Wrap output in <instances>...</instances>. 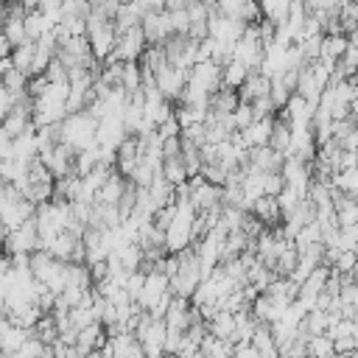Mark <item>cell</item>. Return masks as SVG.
<instances>
[{"label":"cell","instance_id":"cell-18","mask_svg":"<svg viewBox=\"0 0 358 358\" xmlns=\"http://www.w3.org/2000/svg\"><path fill=\"white\" fill-rule=\"evenodd\" d=\"M288 145H291V126L282 120V117H271V134H268V148L277 151L280 157L288 154Z\"/></svg>","mask_w":358,"mask_h":358},{"label":"cell","instance_id":"cell-36","mask_svg":"<svg viewBox=\"0 0 358 358\" xmlns=\"http://www.w3.org/2000/svg\"><path fill=\"white\" fill-rule=\"evenodd\" d=\"M154 131H157L162 140H168V137H179V123H176V117L171 115V117H168L165 123H159Z\"/></svg>","mask_w":358,"mask_h":358},{"label":"cell","instance_id":"cell-33","mask_svg":"<svg viewBox=\"0 0 358 358\" xmlns=\"http://www.w3.org/2000/svg\"><path fill=\"white\" fill-rule=\"evenodd\" d=\"M330 268L338 274H352L355 271V252H338Z\"/></svg>","mask_w":358,"mask_h":358},{"label":"cell","instance_id":"cell-2","mask_svg":"<svg viewBox=\"0 0 358 358\" xmlns=\"http://www.w3.org/2000/svg\"><path fill=\"white\" fill-rule=\"evenodd\" d=\"M173 207H176V210H173V218H171V224H168V229H165V252L179 255L182 249L190 246V227H193L196 213H193V207L187 204V199L173 201Z\"/></svg>","mask_w":358,"mask_h":358},{"label":"cell","instance_id":"cell-6","mask_svg":"<svg viewBox=\"0 0 358 358\" xmlns=\"http://www.w3.org/2000/svg\"><path fill=\"white\" fill-rule=\"evenodd\" d=\"M73 157H76V151L67 148L64 143H56L53 148H45V151L36 154V159L45 165V171L53 179H62V176H70L73 173Z\"/></svg>","mask_w":358,"mask_h":358},{"label":"cell","instance_id":"cell-30","mask_svg":"<svg viewBox=\"0 0 358 358\" xmlns=\"http://www.w3.org/2000/svg\"><path fill=\"white\" fill-rule=\"evenodd\" d=\"M42 350H45V344H42L39 338L28 336V338H25V341H22V344H20L8 358H39V355H42Z\"/></svg>","mask_w":358,"mask_h":358},{"label":"cell","instance_id":"cell-24","mask_svg":"<svg viewBox=\"0 0 358 358\" xmlns=\"http://www.w3.org/2000/svg\"><path fill=\"white\" fill-rule=\"evenodd\" d=\"M11 67L14 70H20L25 78H28V70H31V62H34V42L31 39H25L22 45H17V48H11Z\"/></svg>","mask_w":358,"mask_h":358},{"label":"cell","instance_id":"cell-11","mask_svg":"<svg viewBox=\"0 0 358 358\" xmlns=\"http://www.w3.org/2000/svg\"><path fill=\"white\" fill-rule=\"evenodd\" d=\"M137 159H140V140L129 134V137L117 145V151H115L117 173H120L123 179H129V176H131V171H134V165H137Z\"/></svg>","mask_w":358,"mask_h":358},{"label":"cell","instance_id":"cell-25","mask_svg":"<svg viewBox=\"0 0 358 358\" xmlns=\"http://www.w3.org/2000/svg\"><path fill=\"white\" fill-rule=\"evenodd\" d=\"M159 176H162L168 185H173V187L187 182V173H185V165H182L179 157H168V159H162V171H159Z\"/></svg>","mask_w":358,"mask_h":358},{"label":"cell","instance_id":"cell-16","mask_svg":"<svg viewBox=\"0 0 358 358\" xmlns=\"http://www.w3.org/2000/svg\"><path fill=\"white\" fill-rule=\"evenodd\" d=\"M243 145L246 148H263L268 145V134H271V117H263V120H252L243 131H238Z\"/></svg>","mask_w":358,"mask_h":358},{"label":"cell","instance_id":"cell-35","mask_svg":"<svg viewBox=\"0 0 358 358\" xmlns=\"http://www.w3.org/2000/svg\"><path fill=\"white\" fill-rule=\"evenodd\" d=\"M280 190H282V176L280 173H263V196L277 199Z\"/></svg>","mask_w":358,"mask_h":358},{"label":"cell","instance_id":"cell-8","mask_svg":"<svg viewBox=\"0 0 358 358\" xmlns=\"http://www.w3.org/2000/svg\"><path fill=\"white\" fill-rule=\"evenodd\" d=\"M187 84L196 87V90H201L210 98L221 87V67L213 64V62H199V64H193L187 70Z\"/></svg>","mask_w":358,"mask_h":358},{"label":"cell","instance_id":"cell-32","mask_svg":"<svg viewBox=\"0 0 358 358\" xmlns=\"http://www.w3.org/2000/svg\"><path fill=\"white\" fill-rule=\"evenodd\" d=\"M229 117H232L235 131H243V129L255 120V117H252V106H249V103H241V101H238V106L232 109V115H229Z\"/></svg>","mask_w":358,"mask_h":358},{"label":"cell","instance_id":"cell-43","mask_svg":"<svg viewBox=\"0 0 358 358\" xmlns=\"http://www.w3.org/2000/svg\"><path fill=\"white\" fill-rule=\"evenodd\" d=\"M145 358H165L162 352H154V355H145Z\"/></svg>","mask_w":358,"mask_h":358},{"label":"cell","instance_id":"cell-10","mask_svg":"<svg viewBox=\"0 0 358 358\" xmlns=\"http://www.w3.org/2000/svg\"><path fill=\"white\" fill-rule=\"evenodd\" d=\"M145 274V280H143V291H140V299L134 302L140 310H151V305L162 296V294H168V277L162 274V271H157V268H151V271H143Z\"/></svg>","mask_w":358,"mask_h":358},{"label":"cell","instance_id":"cell-19","mask_svg":"<svg viewBox=\"0 0 358 358\" xmlns=\"http://www.w3.org/2000/svg\"><path fill=\"white\" fill-rule=\"evenodd\" d=\"M235 106H238V95L232 90H224V87L207 98V112L210 115H232Z\"/></svg>","mask_w":358,"mask_h":358},{"label":"cell","instance_id":"cell-1","mask_svg":"<svg viewBox=\"0 0 358 358\" xmlns=\"http://www.w3.org/2000/svg\"><path fill=\"white\" fill-rule=\"evenodd\" d=\"M95 120L87 115V112H76V115H67L62 123H59V143H64L67 148H73L76 154L78 151H87L95 145Z\"/></svg>","mask_w":358,"mask_h":358},{"label":"cell","instance_id":"cell-9","mask_svg":"<svg viewBox=\"0 0 358 358\" xmlns=\"http://www.w3.org/2000/svg\"><path fill=\"white\" fill-rule=\"evenodd\" d=\"M185 81H187V70H179V67H165L154 76V84L159 90V95L168 101V103H179V95L185 90Z\"/></svg>","mask_w":358,"mask_h":358},{"label":"cell","instance_id":"cell-31","mask_svg":"<svg viewBox=\"0 0 358 358\" xmlns=\"http://www.w3.org/2000/svg\"><path fill=\"white\" fill-rule=\"evenodd\" d=\"M45 81L48 84H67V67L53 56L50 64L45 67Z\"/></svg>","mask_w":358,"mask_h":358},{"label":"cell","instance_id":"cell-20","mask_svg":"<svg viewBox=\"0 0 358 358\" xmlns=\"http://www.w3.org/2000/svg\"><path fill=\"white\" fill-rule=\"evenodd\" d=\"M36 131V129H34ZM34 131H25V134H20V137H14L11 140V159H17V162H31V159H36V143H34Z\"/></svg>","mask_w":358,"mask_h":358},{"label":"cell","instance_id":"cell-26","mask_svg":"<svg viewBox=\"0 0 358 358\" xmlns=\"http://www.w3.org/2000/svg\"><path fill=\"white\" fill-rule=\"evenodd\" d=\"M0 87H3V90H8V95H14V101H17V98H22V95H28V92H25V90H28V78H25L20 70H14V67H8V70H6V76H3Z\"/></svg>","mask_w":358,"mask_h":358},{"label":"cell","instance_id":"cell-13","mask_svg":"<svg viewBox=\"0 0 358 358\" xmlns=\"http://www.w3.org/2000/svg\"><path fill=\"white\" fill-rule=\"evenodd\" d=\"M103 341H106V330L98 324V322H92V324H87V327H81L78 330V336H76V352L84 358V355H90V352H95V350H101L103 347Z\"/></svg>","mask_w":358,"mask_h":358},{"label":"cell","instance_id":"cell-3","mask_svg":"<svg viewBox=\"0 0 358 358\" xmlns=\"http://www.w3.org/2000/svg\"><path fill=\"white\" fill-rule=\"evenodd\" d=\"M31 112H34V101H31L28 95L17 98V101H14V109H11V112L3 117L0 131H3L8 140H14V137H20V134H25V131H34Z\"/></svg>","mask_w":358,"mask_h":358},{"label":"cell","instance_id":"cell-15","mask_svg":"<svg viewBox=\"0 0 358 358\" xmlns=\"http://www.w3.org/2000/svg\"><path fill=\"white\" fill-rule=\"evenodd\" d=\"M235 95H238L241 103H252V101H257V98L268 95V78L260 76L257 70H255V73H246V78H243V84L235 90Z\"/></svg>","mask_w":358,"mask_h":358},{"label":"cell","instance_id":"cell-22","mask_svg":"<svg viewBox=\"0 0 358 358\" xmlns=\"http://www.w3.org/2000/svg\"><path fill=\"white\" fill-rule=\"evenodd\" d=\"M28 336H31V330H20V327H11L8 322H3V327H0V355H11Z\"/></svg>","mask_w":358,"mask_h":358},{"label":"cell","instance_id":"cell-29","mask_svg":"<svg viewBox=\"0 0 358 358\" xmlns=\"http://www.w3.org/2000/svg\"><path fill=\"white\" fill-rule=\"evenodd\" d=\"M288 98H291V90L282 84L280 76H271L268 78V101H271V106L274 109H282L288 103Z\"/></svg>","mask_w":358,"mask_h":358},{"label":"cell","instance_id":"cell-34","mask_svg":"<svg viewBox=\"0 0 358 358\" xmlns=\"http://www.w3.org/2000/svg\"><path fill=\"white\" fill-rule=\"evenodd\" d=\"M143 280H145V274H143V271H131V274H129V280H126L123 291H126V296H129L131 302H137V299H140V291H143Z\"/></svg>","mask_w":358,"mask_h":358},{"label":"cell","instance_id":"cell-7","mask_svg":"<svg viewBox=\"0 0 358 358\" xmlns=\"http://www.w3.org/2000/svg\"><path fill=\"white\" fill-rule=\"evenodd\" d=\"M3 246H6V255H31V252H36V221L28 218L17 229L6 232Z\"/></svg>","mask_w":358,"mask_h":358},{"label":"cell","instance_id":"cell-41","mask_svg":"<svg viewBox=\"0 0 358 358\" xmlns=\"http://www.w3.org/2000/svg\"><path fill=\"white\" fill-rule=\"evenodd\" d=\"M123 358H145V352H143V347H140V344H137V347H134V350H131V352H126V355H123Z\"/></svg>","mask_w":358,"mask_h":358},{"label":"cell","instance_id":"cell-42","mask_svg":"<svg viewBox=\"0 0 358 358\" xmlns=\"http://www.w3.org/2000/svg\"><path fill=\"white\" fill-rule=\"evenodd\" d=\"M3 20H6V6H0V28H3Z\"/></svg>","mask_w":358,"mask_h":358},{"label":"cell","instance_id":"cell-39","mask_svg":"<svg viewBox=\"0 0 358 358\" xmlns=\"http://www.w3.org/2000/svg\"><path fill=\"white\" fill-rule=\"evenodd\" d=\"M11 109H14V95H8V90L0 87V123H3V117H6Z\"/></svg>","mask_w":358,"mask_h":358},{"label":"cell","instance_id":"cell-17","mask_svg":"<svg viewBox=\"0 0 358 358\" xmlns=\"http://www.w3.org/2000/svg\"><path fill=\"white\" fill-rule=\"evenodd\" d=\"M249 215H252L257 224H268V229H271L274 224H280V221H282L277 201H274V199H268V196H260L257 201H252V207H249Z\"/></svg>","mask_w":358,"mask_h":358},{"label":"cell","instance_id":"cell-14","mask_svg":"<svg viewBox=\"0 0 358 358\" xmlns=\"http://www.w3.org/2000/svg\"><path fill=\"white\" fill-rule=\"evenodd\" d=\"M123 190H126V179H123L117 171H112L109 179L95 190V201H92V204H101V207H117Z\"/></svg>","mask_w":358,"mask_h":358},{"label":"cell","instance_id":"cell-37","mask_svg":"<svg viewBox=\"0 0 358 358\" xmlns=\"http://www.w3.org/2000/svg\"><path fill=\"white\" fill-rule=\"evenodd\" d=\"M355 344H358V338H336V341H333V352H336V355L355 352Z\"/></svg>","mask_w":358,"mask_h":358},{"label":"cell","instance_id":"cell-5","mask_svg":"<svg viewBox=\"0 0 358 358\" xmlns=\"http://www.w3.org/2000/svg\"><path fill=\"white\" fill-rule=\"evenodd\" d=\"M145 48H148V45H145L143 28L137 25V28H129V31H123V34L115 36V48H112L109 59H112V62H137Z\"/></svg>","mask_w":358,"mask_h":358},{"label":"cell","instance_id":"cell-38","mask_svg":"<svg viewBox=\"0 0 358 358\" xmlns=\"http://www.w3.org/2000/svg\"><path fill=\"white\" fill-rule=\"evenodd\" d=\"M50 347H53V358H81V355L76 352V347H67V344H62V341H53Z\"/></svg>","mask_w":358,"mask_h":358},{"label":"cell","instance_id":"cell-23","mask_svg":"<svg viewBox=\"0 0 358 358\" xmlns=\"http://www.w3.org/2000/svg\"><path fill=\"white\" fill-rule=\"evenodd\" d=\"M246 73H249V70H246V67H243L241 62L229 59V62H227V64L221 67V87H224V90H232V92H235V90H238V87L243 84ZM221 87H218V90H221Z\"/></svg>","mask_w":358,"mask_h":358},{"label":"cell","instance_id":"cell-12","mask_svg":"<svg viewBox=\"0 0 358 358\" xmlns=\"http://www.w3.org/2000/svg\"><path fill=\"white\" fill-rule=\"evenodd\" d=\"M249 162H246V168H252V171H257V173H280V168H282V157L277 154V151H271L268 145H263V148H249V157H246Z\"/></svg>","mask_w":358,"mask_h":358},{"label":"cell","instance_id":"cell-28","mask_svg":"<svg viewBox=\"0 0 358 358\" xmlns=\"http://www.w3.org/2000/svg\"><path fill=\"white\" fill-rule=\"evenodd\" d=\"M126 95L137 92L140 90V64L137 62H123V70H120V84H117Z\"/></svg>","mask_w":358,"mask_h":358},{"label":"cell","instance_id":"cell-27","mask_svg":"<svg viewBox=\"0 0 358 358\" xmlns=\"http://www.w3.org/2000/svg\"><path fill=\"white\" fill-rule=\"evenodd\" d=\"M330 187L338 190V193L355 196V190H358V173H355V168H347V171L333 173V176H330Z\"/></svg>","mask_w":358,"mask_h":358},{"label":"cell","instance_id":"cell-40","mask_svg":"<svg viewBox=\"0 0 358 358\" xmlns=\"http://www.w3.org/2000/svg\"><path fill=\"white\" fill-rule=\"evenodd\" d=\"M168 157H179V137L162 140V159H168Z\"/></svg>","mask_w":358,"mask_h":358},{"label":"cell","instance_id":"cell-4","mask_svg":"<svg viewBox=\"0 0 358 358\" xmlns=\"http://www.w3.org/2000/svg\"><path fill=\"white\" fill-rule=\"evenodd\" d=\"M185 185H187V204L193 207V213H207L221 207V187L204 182L201 176H190Z\"/></svg>","mask_w":358,"mask_h":358},{"label":"cell","instance_id":"cell-21","mask_svg":"<svg viewBox=\"0 0 358 358\" xmlns=\"http://www.w3.org/2000/svg\"><path fill=\"white\" fill-rule=\"evenodd\" d=\"M232 330H235V319H232V313H227V310H215V316L207 322V333H210L213 338L229 341V338H232ZM229 344H232V341H229Z\"/></svg>","mask_w":358,"mask_h":358}]
</instances>
